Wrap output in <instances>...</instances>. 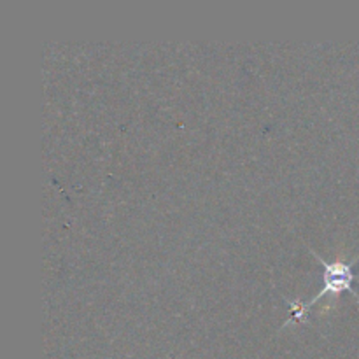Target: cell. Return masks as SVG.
<instances>
[{"label": "cell", "mask_w": 359, "mask_h": 359, "mask_svg": "<svg viewBox=\"0 0 359 359\" xmlns=\"http://www.w3.org/2000/svg\"><path fill=\"white\" fill-rule=\"evenodd\" d=\"M309 251H311L312 255H314L316 258L321 262L323 286H321V290H319L318 293L311 298V300L304 302V304L298 300L293 302V300H290V298H286V302L290 304V307H291V318L287 319V323H284V326L294 325V321H302V319H304V316L311 311L312 305H314L316 302L321 300V298L328 297L330 293L339 294V293H344V291H349L351 294H354V297L359 300V293L354 290V280L359 277V273L354 272V265H356V262L359 259V255L354 256L351 262H340V259H337V262H328V259L323 258V256L319 255L318 251H314L312 248H309Z\"/></svg>", "instance_id": "1"}]
</instances>
